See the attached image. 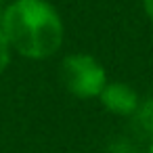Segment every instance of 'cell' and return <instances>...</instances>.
Returning a JSON list of instances; mask_svg holds the SVG:
<instances>
[{
    "instance_id": "obj_3",
    "label": "cell",
    "mask_w": 153,
    "mask_h": 153,
    "mask_svg": "<svg viewBox=\"0 0 153 153\" xmlns=\"http://www.w3.org/2000/svg\"><path fill=\"white\" fill-rule=\"evenodd\" d=\"M99 99H101V105L115 115H134L140 107L136 90L124 82H107Z\"/></svg>"
},
{
    "instance_id": "obj_5",
    "label": "cell",
    "mask_w": 153,
    "mask_h": 153,
    "mask_svg": "<svg viewBox=\"0 0 153 153\" xmlns=\"http://www.w3.org/2000/svg\"><path fill=\"white\" fill-rule=\"evenodd\" d=\"M11 44H9V40H7V36H4V32H2V27H0V76L4 74V69L9 67V63H11Z\"/></svg>"
},
{
    "instance_id": "obj_4",
    "label": "cell",
    "mask_w": 153,
    "mask_h": 153,
    "mask_svg": "<svg viewBox=\"0 0 153 153\" xmlns=\"http://www.w3.org/2000/svg\"><path fill=\"white\" fill-rule=\"evenodd\" d=\"M134 117H136V124L140 126V130L147 132L153 138V99H149L147 103H143L138 107V111L134 113Z\"/></svg>"
},
{
    "instance_id": "obj_2",
    "label": "cell",
    "mask_w": 153,
    "mask_h": 153,
    "mask_svg": "<svg viewBox=\"0 0 153 153\" xmlns=\"http://www.w3.org/2000/svg\"><path fill=\"white\" fill-rule=\"evenodd\" d=\"M61 82L65 90L78 99H99L107 86V74L99 59L86 53L67 55L61 61Z\"/></svg>"
},
{
    "instance_id": "obj_7",
    "label": "cell",
    "mask_w": 153,
    "mask_h": 153,
    "mask_svg": "<svg viewBox=\"0 0 153 153\" xmlns=\"http://www.w3.org/2000/svg\"><path fill=\"white\" fill-rule=\"evenodd\" d=\"M149 153H153V143H151V149H149Z\"/></svg>"
},
{
    "instance_id": "obj_1",
    "label": "cell",
    "mask_w": 153,
    "mask_h": 153,
    "mask_svg": "<svg viewBox=\"0 0 153 153\" xmlns=\"http://www.w3.org/2000/svg\"><path fill=\"white\" fill-rule=\"evenodd\" d=\"M9 44L25 59L53 57L65 38L59 11L46 0H13L0 19Z\"/></svg>"
},
{
    "instance_id": "obj_6",
    "label": "cell",
    "mask_w": 153,
    "mask_h": 153,
    "mask_svg": "<svg viewBox=\"0 0 153 153\" xmlns=\"http://www.w3.org/2000/svg\"><path fill=\"white\" fill-rule=\"evenodd\" d=\"M143 7H145V13H147V17L153 21V0H143Z\"/></svg>"
}]
</instances>
